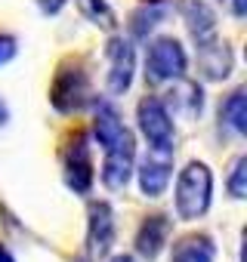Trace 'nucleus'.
Instances as JSON below:
<instances>
[{
  "label": "nucleus",
  "instance_id": "1",
  "mask_svg": "<svg viewBox=\"0 0 247 262\" xmlns=\"http://www.w3.org/2000/svg\"><path fill=\"white\" fill-rule=\"evenodd\" d=\"M93 102V86H90V74L84 68L80 59L68 56L59 62L53 86H50V105L59 114H77Z\"/></svg>",
  "mask_w": 247,
  "mask_h": 262
},
{
  "label": "nucleus",
  "instance_id": "2",
  "mask_svg": "<svg viewBox=\"0 0 247 262\" xmlns=\"http://www.w3.org/2000/svg\"><path fill=\"white\" fill-rule=\"evenodd\" d=\"M176 216L186 219V222H195L201 219L207 210H210V201H213V173L204 161H192L179 170V179H176Z\"/></svg>",
  "mask_w": 247,
  "mask_h": 262
},
{
  "label": "nucleus",
  "instance_id": "3",
  "mask_svg": "<svg viewBox=\"0 0 247 262\" xmlns=\"http://www.w3.org/2000/svg\"><path fill=\"white\" fill-rule=\"evenodd\" d=\"M93 148H90V136L87 133H74L68 136L65 148H62V176H65V185L74 191V194H90L93 188Z\"/></svg>",
  "mask_w": 247,
  "mask_h": 262
},
{
  "label": "nucleus",
  "instance_id": "4",
  "mask_svg": "<svg viewBox=\"0 0 247 262\" xmlns=\"http://www.w3.org/2000/svg\"><path fill=\"white\" fill-rule=\"evenodd\" d=\"M186 68H189V56H186V47L176 37H158L146 53V77L152 83L182 80Z\"/></svg>",
  "mask_w": 247,
  "mask_h": 262
},
{
  "label": "nucleus",
  "instance_id": "5",
  "mask_svg": "<svg viewBox=\"0 0 247 262\" xmlns=\"http://www.w3.org/2000/svg\"><path fill=\"white\" fill-rule=\"evenodd\" d=\"M105 151V161H102V185L108 191H123L133 179V170H136V139L127 129L120 139H114L111 145L102 148Z\"/></svg>",
  "mask_w": 247,
  "mask_h": 262
},
{
  "label": "nucleus",
  "instance_id": "6",
  "mask_svg": "<svg viewBox=\"0 0 247 262\" xmlns=\"http://www.w3.org/2000/svg\"><path fill=\"white\" fill-rule=\"evenodd\" d=\"M136 120H139V129H142V136L149 139L152 148H173V136H176L173 114L158 96H146L139 102Z\"/></svg>",
  "mask_w": 247,
  "mask_h": 262
},
{
  "label": "nucleus",
  "instance_id": "7",
  "mask_svg": "<svg viewBox=\"0 0 247 262\" xmlns=\"http://www.w3.org/2000/svg\"><path fill=\"white\" fill-rule=\"evenodd\" d=\"M114 247V210L108 201H93L87 207V259L102 262Z\"/></svg>",
  "mask_w": 247,
  "mask_h": 262
},
{
  "label": "nucleus",
  "instance_id": "8",
  "mask_svg": "<svg viewBox=\"0 0 247 262\" xmlns=\"http://www.w3.org/2000/svg\"><path fill=\"white\" fill-rule=\"evenodd\" d=\"M105 59H108V93L111 96H123L133 86V74H136V50L127 37H111L105 47Z\"/></svg>",
  "mask_w": 247,
  "mask_h": 262
},
{
  "label": "nucleus",
  "instance_id": "9",
  "mask_svg": "<svg viewBox=\"0 0 247 262\" xmlns=\"http://www.w3.org/2000/svg\"><path fill=\"white\" fill-rule=\"evenodd\" d=\"M133 173H136L139 191L146 198H161L170 185V176H173V148H152L149 145V155L142 158V164Z\"/></svg>",
  "mask_w": 247,
  "mask_h": 262
},
{
  "label": "nucleus",
  "instance_id": "10",
  "mask_svg": "<svg viewBox=\"0 0 247 262\" xmlns=\"http://www.w3.org/2000/svg\"><path fill=\"white\" fill-rule=\"evenodd\" d=\"M195 43H198V71L207 80H225L235 68V56H232L229 43L219 40L216 34L204 37V40H195Z\"/></svg>",
  "mask_w": 247,
  "mask_h": 262
},
{
  "label": "nucleus",
  "instance_id": "11",
  "mask_svg": "<svg viewBox=\"0 0 247 262\" xmlns=\"http://www.w3.org/2000/svg\"><path fill=\"white\" fill-rule=\"evenodd\" d=\"M170 228H173L170 216H164V213L146 216L142 225H139V231H136V253L146 262H155L161 256V250L167 247V241H170Z\"/></svg>",
  "mask_w": 247,
  "mask_h": 262
},
{
  "label": "nucleus",
  "instance_id": "12",
  "mask_svg": "<svg viewBox=\"0 0 247 262\" xmlns=\"http://www.w3.org/2000/svg\"><path fill=\"white\" fill-rule=\"evenodd\" d=\"M179 16H182L189 34L195 40H204V37L216 34V16H213V10L204 4V0H182V4H179Z\"/></svg>",
  "mask_w": 247,
  "mask_h": 262
},
{
  "label": "nucleus",
  "instance_id": "13",
  "mask_svg": "<svg viewBox=\"0 0 247 262\" xmlns=\"http://www.w3.org/2000/svg\"><path fill=\"white\" fill-rule=\"evenodd\" d=\"M216 259V244L210 234H186L173 244L170 262H213Z\"/></svg>",
  "mask_w": 247,
  "mask_h": 262
},
{
  "label": "nucleus",
  "instance_id": "14",
  "mask_svg": "<svg viewBox=\"0 0 247 262\" xmlns=\"http://www.w3.org/2000/svg\"><path fill=\"white\" fill-rule=\"evenodd\" d=\"M167 16V4L164 0H142V7L130 16V31L136 40H146Z\"/></svg>",
  "mask_w": 247,
  "mask_h": 262
},
{
  "label": "nucleus",
  "instance_id": "15",
  "mask_svg": "<svg viewBox=\"0 0 247 262\" xmlns=\"http://www.w3.org/2000/svg\"><path fill=\"white\" fill-rule=\"evenodd\" d=\"M219 120L232 129L235 136H244L247 133V102H244V90L241 86L225 96V102L219 108Z\"/></svg>",
  "mask_w": 247,
  "mask_h": 262
},
{
  "label": "nucleus",
  "instance_id": "16",
  "mask_svg": "<svg viewBox=\"0 0 247 262\" xmlns=\"http://www.w3.org/2000/svg\"><path fill=\"white\" fill-rule=\"evenodd\" d=\"M77 4H80V13H84L93 25L114 28V10L108 7V0H77Z\"/></svg>",
  "mask_w": 247,
  "mask_h": 262
},
{
  "label": "nucleus",
  "instance_id": "17",
  "mask_svg": "<svg viewBox=\"0 0 247 262\" xmlns=\"http://www.w3.org/2000/svg\"><path fill=\"white\" fill-rule=\"evenodd\" d=\"M170 96H176V102H179V105H186V114H192V117H198V114H201V108H204V93H201V86H198V83L182 80V83H179V90H176V93H170Z\"/></svg>",
  "mask_w": 247,
  "mask_h": 262
},
{
  "label": "nucleus",
  "instance_id": "18",
  "mask_svg": "<svg viewBox=\"0 0 247 262\" xmlns=\"http://www.w3.org/2000/svg\"><path fill=\"white\" fill-rule=\"evenodd\" d=\"M244 179H247V158L241 155V158H235L232 173H229V182H225V185H229V194L238 198V201L247 194V182H244Z\"/></svg>",
  "mask_w": 247,
  "mask_h": 262
},
{
  "label": "nucleus",
  "instance_id": "19",
  "mask_svg": "<svg viewBox=\"0 0 247 262\" xmlns=\"http://www.w3.org/2000/svg\"><path fill=\"white\" fill-rule=\"evenodd\" d=\"M16 53H19V43H16V37H10V34H0V65H7L10 59H16Z\"/></svg>",
  "mask_w": 247,
  "mask_h": 262
},
{
  "label": "nucleus",
  "instance_id": "20",
  "mask_svg": "<svg viewBox=\"0 0 247 262\" xmlns=\"http://www.w3.org/2000/svg\"><path fill=\"white\" fill-rule=\"evenodd\" d=\"M65 4H68V0H37V7H40L44 16H56V13H62Z\"/></svg>",
  "mask_w": 247,
  "mask_h": 262
},
{
  "label": "nucleus",
  "instance_id": "21",
  "mask_svg": "<svg viewBox=\"0 0 247 262\" xmlns=\"http://www.w3.org/2000/svg\"><path fill=\"white\" fill-rule=\"evenodd\" d=\"M232 16L235 19H244L247 16V0H232Z\"/></svg>",
  "mask_w": 247,
  "mask_h": 262
},
{
  "label": "nucleus",
  "instance_id": "22",
  "mask_svg": "<svg viewBox=\"0 0 247 262\" xmlns=\"http://www.w3.org/2000/svg\"><path fill=\"white\" fill-rule=\"evenodd\" d=\"M7 120H10V108H7V102H4V99H0V126H4Z\"/></svg>",
  "mask_w": 247,
  "mask_h": 262
},
{
  "label": "nucleus",
  "instance_id": "23",
  "mask_svg": "<svg viewBox=\"0 0 247 262\" xmlns=\"http://www.w3.org/2000/svg\"><path fill=\"white\" fill-rule=\"evenodd\" d=\"M0 262H16V259H13V253H10L4 244H0Z\"/></svg>",
  "mask_w": 247,
  "mask_h": 262
},
{
  "label": "nucleus",
  "instance_id": "24",
  "mask_svg": "<svg viewBox=\"0 0 247 262\" xmlns=\"http://www.w3.org/2000/svg\"><path fill=\"white\" fill-rule=\"evenodd\" d=\"M111 262H133V259H130V256H114Z\"/></svg>",
  "mask_w": 247,
  "mask_h": 262
},
{
  "label": "nucleus",
  "instance_id": "25",
  "mask_svg": "<svg viewBox=\"0 0 247 262\" xmlns=\"http://www.w3.org/2000/svg\"><path fill=\"white\" fill-rule=\"evenodd\" d=\"M77 262H90V259H77Z\"/></svg>",
  "mask_w": 247,
  "mask_h": 262
}]
</instances>
